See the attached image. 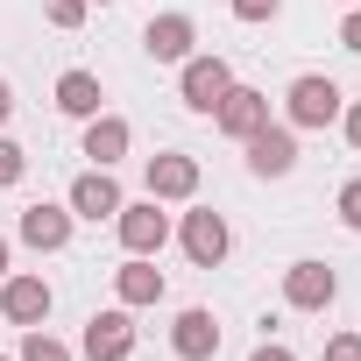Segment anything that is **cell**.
<instances>
[{"label": "cell", "instance_id": "8992f818", "mask_svg": "<svg viewBox=\"0 0 361 361\" xmlns=\"http://www.w3.org/2000/svg\"><path fill=\"white\" fill-rule=\"evenodd\" d=\"M170 347H177V361H213V354H220V319H213L206 305L177 312V326H170Z\"/></svg>", "mask_w": 361, "mask_h": 361}, {"label": "cell", "instance_id": "cb8c5ba5", "mask_svg": "<svg viewBox=\"0 0 361 361\" xmlns=\"http://www.w3.org/2000/svg\"><path fill=\"white\" fill-rule=\"evenodd\" d=\"M340 43H347V50H354V57H361V0H354V15H347V22H340Z\"/></svg>", "mask_w": 361, "mask_h": 361}, {"label": "cell", "instance_id": "f1b7e54d", "mask_svg": "<svg viewBox=\"0 0 361 361\" xmlns=\"http://www.w3.org/2000/svg\"><path fill=\"white\" fill-rule=\"evenodd\" d=\"M347 8H354V0H347Z\"/></svg>", "mask_w": 361, "mask_h": 361}, {"label": "cell", "instance_id": "8fae6325", "mask_svg": "<svg viewBox=\"0 0 361 361\" xmlns=\"http://www.w3.org/2000/svg\"><path fill=\"white\" fill-rule=\"evenodd\" d=\"M213 121H220L234 142H248L255 128H269V92H248V85H234V92L213 106Z\"/></svg>", "mask_w": 361, "mask_h": 361}, {"label": "cell", "instance_id": "d4e9b609", "mask_svg": "<svg viewBox=\"0 0 361 361\" xmlns=\"http://www.w3.org/2000/svg\"><path fill=\"white\" fill-rule=\"evenodd\" d=\"M248 361H298V354H290V347H269V340H262V347H255Z\"/></svg>", "mask_w": 361, "mask_h": 361}, {"label": "cell", "instance_id": "52a82bcc", "mask_svg": "<svg viewBox=\"0 0 361 361\" xmlns=\"http://www.w3.org/2000/svg\"><path fill=\"white\" fill-rule=\"evenodd\" d=\"M248 170L255 177H290L298 170V135L290 128H255L248 135Z\"/></svg>", "mask_w": 361, "mask_h": 361}, {"label": "cell", "instance_id": "9c48e42d", "mask_svg": "<svg viewBox=\"0 0 361 361\" xmlns=\"http://www.w3.org/2000/svg\"><path fill=\"white\" fill-rule=\"evenodd\" d=\"M192 43H199L192 15H156V22L142 29V50H149L156 64H185V57H192Z\"/></svg>", "mask_w": 361, "mask_h": 361}, {"label": "cell", "instance_id": "4fadbf2b", "mask_svg": "<svg viewBox=\"0 0 361 361\" xmlns=\"http://www.w3.org/2000/svg\"><path fill=\"white\" fill-rule=\"evenodd\" d=\"M192 192H199L192 156H149V199H192Z\"/></svg>", "mask_w": 361, "mask_h": 361}, {"label": "cell", "instance_id": "30bf717a", "mask_svg": "<svg viewBox=\"0 0 361 361\" xmlns=\"http://www.w3.org/2000/svg\"><path fill=\"white\" fill-rule=\"evenodd\" d=\"M0 312L15 326H43L50 319V283L43 276H0Z\"/></svg>", "mask_w": 361, "mask_h": 361}, {"label": "cell", "instance_id": "2e32d148", "mask_svg": "<svg viewBox=\"0 0 361 361\" xmlns=\"http://www.w3.org/2000/svg\"><path fill=\"white\" fill-rule=\"evenodd\" d=\"M99 99H106V92H99V78H92V71H64V78H57V114L92 121V114H99Z\"/></svg>", "mask_w": 361, "mask_h": 361}, {"label": "cell", "instance_id": "9a60e30c", "mask_svg": "<svg viewBox=\"0 0 361 361\" xmlns=\"http://www.w3.org/2000/svg\"><path fill=\"white\" fill-rule=\"evenodd\" d=\"M22 241L43 248V255H57V248L71 241V206H29V213H22Z\"/></svg>", "mask_w": 361, "mask_h": 361}, {"label": "cell", "instance_id": "e0dca14e", "mask_svg": "<svg viewBox=\"0 0 361 361\" xmlns=\"http://www.w3.org/2000/svg\"><path fill=\"white\" fill-rule=\"evenodd\" d=\"M114 283H121V305H156V298H163V269H156L149 255H135Z\"/></svg>", "mask_w": 361, "mask_h": 361}, {"label": "cell", "instance_id": "44dd1931", "mask_svg": "<svg viewBox=\"0 0 361 361\" xmlns=\"http://www.w3.org/2000/svg\"><path fill=\"white\" fill-rule=\"evenodd\" d=\"M340 220L361 234V177H354V185H340Z\"/></svg>", "mask_w": 361, "mask_h": 361}, {"label": "cell", "instance_id": "7a4b0ae2", "mask_svg": "<svg viewBox=\"0 0 361 361\" xmlns=\"http://www.w3.org/2000/svg\"><path fill=\"white\" fill-rule=\"evenodd\" d=\"M283 99H290V128H326V121L340 114V85H333V78H319V71H305Z\"/></svg>", "mask_w": 361, "mask_h": 361}, {"label": "cell", "instance_id": "6da1fadb", "mask_svg": "<svg viewBox=\"0 0 361 361\" xmlns=\"http://www.w3.org/2000/svg\"><path fill=\"white\" fill-rule=\"evenodd\" d=\"M114 227H121V248H128V255H156V248L170 241V220H163V199H142V206H121V213H114Z\"/></svg>", "mask_w": 361, "mask_h": 361}, {"label": "cell", "instance_id": "d6986e66", "mask_svg": "<svg viewBox=\"0 0 361 361\" xmlns=\"http://www.w3.org/2000/svg\"><path fill=\"white\" fill-rule=\"evenodd\" d=\"M22 170H29V156H22L8 135H0V192H8V185H22Z\"/></svg>", "mask_w": 361, "mask_h": 361}, {"label": "cell", "instance_id": "7c38bea8", "mask_svg": "<svg viewBox=\"0 0 361 361\" xmlns=\"http://www.w3.org/2000/svg\"><path fill=\"white\" fill-rule=\"evenodd\" d=\"M121 206L128 199H121V185H114L106 170H85L78 185H71V220H114Z\"/></svg>", "mask_w": 361, "mask_h": 361}, {"label": "cell", "instance_id": "ac0fdd59", "mask_svg": "<svg viewBox=\"0 0 361 361\" xmlns=\"http://www.w3.org/2000/svg\"><path fill=\"white\" fill-rule=\"evenodd\" d=\"M22 361H71V347H64V340H50L43 326H29V340H22Z\"/></svg>", "mask_w": 361, "mask_h": 361}, {"label": "cell", "instance_id": "83f0119b", "mask_svg": "<svg viewBox=\"0 0 361 361\" xmlns=\"http://www.w3.org/2000/svg\"><path fill=\"white\" fill-rule=\"evenodd\" d=\"M0 276H8V241H0Z\"/></svg>", "mask_w": 361, "mask_h": 361}, {"label": "cell", "instance_id": "ba28073f", "mask_svg": "<svg viewBox=\"0 0 361 361\" xmlns=\"http://www.w3.org/2000/svg\"><path fill=\"white\" fill-rule=\"evenodd\" d=\"M227 248H234V234H227L220 213H185V255H192L199 269H220Z\"/></svg>", "mask_w": 361, "mask_h": 361}, {"label": "cell", "instance_id": "3957f363", "mask_svg": "<svg viewBox=\"0 0 361 361\" xmlns=\"http://www.w3.org/2000/svg\"><path fill=\"white\" fill-rule=\"evenodd\" d=\"M340 298V276L326 269V262H290L283 269V305H298V312H326Z\"/></svg>", "mask_w": 361, "mask_h": 361}, {"label": "cell", "instance_id": "484cf974", "mask_svg": "<svg viewBox=\"0 0 361 361\" xmlns=\"http://www.w3.org/2000/svg\"><path fill=\"white\" fill-rule=\"evenodd\" d=\"M347 142H354V149H361V99H354V106H347Z\"/></svg>", "mask_w": 361, "mask_h": 361}, {"label": "cell", "instance_id": "603a6c76", "mask_svg": "<svg viewBox=\"0 0 361 361\" xmlns=\"http://www.w3.org/2000/svg\"><path fill=\"white\" fill-rule=\"evenodd\" d=\"M276 8H283V0H234V15H241V22H269Z\"/></svg>", "mask_w": 361, "mask_h": 361}, {"label": "cell", "instance_id": "7402d4cb", "mask_svg": "<svg viewBox=\"0 0 361 361\" xmlns=\"http://www.w3.org/2000/svg\"><path fill=\"white\" fill-rule=\"evenodd\" d=\"M326 361H361V333H333L326 340Z\"/></svg>", "mask_w": 361, "mask_h": 361}, {"label": "cell", "instance_id": "277c9868", "mask_svg": "<svg viewBox=\"0 0 361 361\" xmlns=\"http://www.w3.org/2000/svg\"><path fill=\"white\" fill-rule=\"evenodd\" d=\"M135 354V319L128 305L121 312H92L85 319V361H128Z\"/></svg>", "mask_w": 361, "mask_h": 361}, {"label": "cell", "instance_id": "4316f807", "mask_svg": "<svg viewBox=\"0 0 361 361\" xmlns=\"http://www.w3.org/2000/svg\"><path fill=\"white\" fill-rule=\"evenodd\" d=\"M8 114H15V92H8V78H0V128H8Z\"/></svg>", "mask_w": 361, "mask_h": 361}, {"label": "cell", "instance_id": "5b68a950", "mask_svg": "<svg viewBox=\"0 0 361 361\" xmlns=\"http://www.w3.org/2000/svg\"><path fill=\"white\" fill-rule=\"evenodd\" d=\"M227 92H234V71H227V57H185V106L213 114Z\"/></svg>", "mask_w": 361, "mask_h": 361}, {"label": "cell", "instance_id": "ffe728a7", "mask_svg": "<svg viewBox=\"0 0 361 361\" xmlns=\"http://www.w3.org/2000/svg\"><path fill=\"white\" fill-rule=\"evenodd\" d=\"M43 15H50L57 29H78V22H85V0H43Z\"/></svg>", "mask_w": 361, "mask_h": 361}, {"label": "cell", "instance_id": "5bb4252c", "mask_svg": "<svg viewBox=\"0 0 361 361\" xmlns=\"http://www.w3.org/2000/svg\"><path fill=\"white\" fill-rule=\"evenodd\" d=\"M128 142H135V135H128L121 114H92V121H85V156H92L99 170H114V163L128 156Z\"/></svg>", "mask_w": 361, "mask_h": 361}]
</instances>
